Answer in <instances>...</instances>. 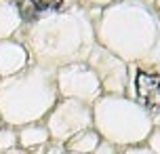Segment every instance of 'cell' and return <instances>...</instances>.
<instances>
[{
	"label": "cell",
	"instance_id": "obj_1",
	"mask_svg": "<svg viewBox=\"0 0 160 154\" xmlns=\"http://www.w3.org/2000/svg\"><path fill=\"white\" fill-rule=\"evenodd\" d=\"M101 8H84L78 2L61 13L23 21L15 38L23 44L32 64L57 70L68 64L87 61L95 38V21Z\"/></svg>",
	"mask_w": 160,
	"mask_h": 154
},
{
	"label": "cell",
	"instance_id": "obj_2",
	"mask_svg": "<svg viewBox=\"0 0 160 154\" xmlns=\"http://www.w3.org/2000/svg\"><path fill=\"white\" fill-rule=\"evenodd\" d=\"M97 44L137 68L160 70V17L152 0H116L97 13Z\"/></svg>",
	"mask_w": 160,
	"mask_h": 154
},
{
	"label": "cell",
	"instance_id": "obj_3",
	"mask_svg": "<svg viewBox=\"0 0 160 154\" xmlns=\"http://www.w3.org/2000/svg\"><path fill=\"white\" fill-rule=\"evenodd\" d=\"M55 70L30 64L21 72L0 78V121L8 127L40 122L57 104Z\"/></svg>",
	"mask_w": 160,
	"mask_h": 154
},
{
	"label": "cell",
	"instance_id": "obj_4",
	"mask_svg": "<svg viewBox=\"0 0 160 154\" xmlns=\"http://www.w3.org/2000/svg\"><path fill=\"white\" fill-rule=\"evenodd\" d=\"M93 129L114 146H139L152 133L154 116L127 95H101L93 104Z\"/></svg>",
	"mask_w": 160,
	"mask_h": 154
},
{
	"label": "cell",
	"instance_id": "obj_5",
	"mask_svg": "<svg viewBox=\"0 0 160 154\" xmlns=\"http://www.w3.org/2000/svg\"><path fill=\"white\" fill-rule=\"evenodd\" d=\"M44 121H47L44 125L48 129L51 139L65 144L80 131L93 129V105L78 101V99L59 97Z\"/></svg>",
	"mask_w": 160,
	"mask_h": 154
},
{
	"label": "cell",
	"instance_id": "obj_6",
	"mask_svg": "<svg viewBox=\"0 0 160 154\" xmlns=\"http://www.w3.org/2000/svg\"><path fill=\"white\" fill-rule=\"evenodd\" d=\"M55 82H57V93L63 99H78V101L93 105L103 95L99 78L87 61L68 64L57 68Z\"/></svg>",
	"mask_w": 160,
	"mask_h": 154
},
{
	"label": "cell",
	"instance_id": "obj_7",
	"mask_svg": "<svg viewBox=\"0 0 160 154\" xmlns=\"http://www.w3.org/2000/svg\"><path fill=\"white\" fill-rule=\"evenodd\" d=\"M87 64L99 78L103 95H127L128 89V64L122 61L118 55L108 51L101 44H95Z\"/></svg>",
	"mask_w": 160,
	"mask_h": 154
},
{
	"label": "cell",
	"instance_id": "obj_8",
	"mask_svg": "<svg viewBox=\"0 0 160 154\" xmlns=\"http://www.w3.org/2000/svg\"><path fill=\"white\" fill-rule=\"evenodd\" d=\"M30 64H32L30 53L17 38L0 40V78L21 72Z\"/></svg>",
	"mask_w": 160,
	"mask_h": 154
},
{
	"label": "cell",
	"instance_id": "obj_9",
	"mask_svg": "<svg viewBox=\"0 0 160 154\" xmlns=\"http://www.w3.org/2000/svg\"><path fill=\"white\" fill-rule=\"evenodd\" d=\"M76 4V0H17V7L23 21H34L40 17L61 13Z\"/></svg>",
	"mask_w": 160,
	"mask_h": 154
},
{
	"label": "cell",
	"instance_id": "obj_10",
	"mask_svg": "<svg viewBox=\"0 0 160 154\" xmlns=\"http://www.w3.org/2000/svg\"><path fill=\"white\" fill-rule=\"evenodd\" d=\"M23 25L17 0H0V40L15 38L19 28Z\"/></svg>",
	"mask_w": 160,
	"mask_h": 154
},
{
	"label": "cell",
	"instance_id": "obj_11",
	"mask_svg": "<svg viewBox=\"0 0 160 154\" xmlns=\"http://www.w3.org/2000/svg\"><path fill=\"white\" fill-rule=\"evenodd\" d=\"M48 139H51V135H48V129L44 122H30L23 127H17V141L25 150L47 146Z\"/></svg>",
	"mask_w": 160,
	"mask_h": 154
},
{
	"label": "cell",
	"instance_id": "obj_12",
	"mask_svg": "<svg viewBox=\"0 0 160 154\" xmlns=\"http://www.w3.org/2000/svg\"><path fill=\"white\" fill-rule=\"evenodd\" d=\"M99 141H101V137L95 129H84L80 133H76L72 139L65 141V150L68 152H78V154H93V150L97 148Z\"/></svg>",
	"mask_w": 160,
	"mask_h": 154
},
{
	"label": "cell",
	"instance_id": "obj_13",
	"mask_svg": "<svg viewBox=\"0 0 160 154\" xmlns=\"http://www.w3.org/2000/svg\"><path fill=\"white\" fill-rule=\"evenodd\" d=\"M17 141V129L15 127H0V152H7L11 148H15Z\"/></svg>",
	"mask_w": 160,
	"mask_h": 154
},
{
	"label": "cell",
	"instance_id": "obj_14",
	"mask_svg": "<svg viewBox=\"0 0 160 154\" xmlns=\"http://www.w3.org/2000/svg\"><path fill=\"white\" fill-rule=\"evenodd\" d=\"M145 141H148V148H150L154 154H160V127H154Z\"/></svg>",
	"mask_w": 160,
	"mask_h": 154
},
{
	"label": "cell",
	"instance_id": "obj_15",
	"mask_svg": "<svg viewBox=\"0 0 160 154\" xmlns=\"http://www.w3.org/2000/svg\"><path fill=\"white\" fill-rule=\"evenodd\" d=\"M93 154H118V146H114L112 141H108V139H101L97 148L93 150Z\"/></svg>",
	"mask_w": 160,
	"mask_h": 154
},
{
	"label": "cell",
	"instance_id": "obj_16",
	"mask_svg": "<svg viewBox=\"0 0 160 154\" xmlns=\"http://www.w3.org/2000/svg\"><path fill=\"white\" fill-rule=\"evenodd\" d=\"M76 2L84 8H103V7H108V4L116 2V0H76Z\"/></svg>",
	"mask_w": 160,
	"mask_h": 154
},
{
	"label": "cell",
	"instance_id": "obj_17",
	"mask_svg": "<svg viewBox=\"0 0 160 154\" xmlns=\"http://www.w3.org/2000/svg\"><path fill=\"white\" fill-rule=\"evenodd\" d=\"M122 154H154V152L148 146H141V144H139V146H128V148H124V152H122Z\"/></svg>",
	"mask_w": 160,
	"mask_h": 154
},
{
	"label": "cell",
	"instance_id": "obj_18",
	"mask_svg": "<svg viewBox=\"0 0 160 154\" xmlns=\"http://www.w3.org/2000/svg\"><path fill=\"white\" fill-rule=\"evenodd\" d=\"M65 152H68V150L63 148V144H59V141H53V144L47 148V152H44V154H65Z\"/></svg>",
	"mask_w": 160,
	"mask_h": 154
},
{
	"label": "cell",
	"instance_id": "obj_19",
	"mask_svg": "<svg viewBox=\"0 0 160 154\" xmlns=\"http://www.w3.org/2000/svg\"><path fill=\"white\" fill-rule=\"evenodd\" d=\"M4 154H28V150H25V148H11V150H7V152Z\"/></svg>",
	"mask_w": 160,
	"mask_h": 154
},
{
	"label": "cell",
	"instance_id": "obj_20",
	"mask_svg": "<svg viewBox=\"0 0 160 154\" xmlns=\"http://www.w3.org/2000/svg\"><path fill=\"white\" fill-rule=\"evenodd\" d=\"M152 2H154V8H156V13L160 17V0H152Z\"/></svg>",
	"mask_w": 160,
	"mask_h": 154
},
{
	"label": "cell",
	"instance_id": "obj_21",
	"mask_svg": "<svg viewBox=\"0 0 160 154\" xmlns=\"http://www.w3.org/2000/svg\"><path fill=\"white\" fill-rule=\"evenodd\" d=\"M65 154H78V152H65Z\"/></svg>",
	"mask_w": 160,
	"mask_h": 154
}]
</instances>
